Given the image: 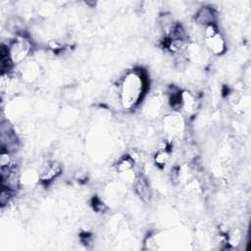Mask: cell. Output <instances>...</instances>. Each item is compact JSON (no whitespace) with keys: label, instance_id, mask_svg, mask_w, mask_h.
I'll use <instances>...</instances> for the list:
<instances>
[{"label":"cell","instance_id":"obj_1","mask_svg":"<svg viewBox=\"0 0 251 251\" xmlns=\"http://www.w3.org/2000/svg\"><path fill=\"white\" fill-rule=\"evenodd\" d=\"M146 90V78L140 71H130L120 84V102L122 106L130 110L135 108L143 98Z\"/></svg>","mask_w":251,"mask_h":251},{"label":"cell","instance_id":"obj_2","mask_svg":"<svg viewBox=\"0 0 251 251\" xmlns=\"http://www.w3.org/2000/svg\"><path fill=\"white\" fill-rule=\"evenodd\" d=\"M32 45L28 39L25 37H19L14 39L10 45H8L9 56L13 65L24 63L29 54L31 53Z\"/></svg>","mask_w":251,"mask_h":251},{"label":"cell","instance_id":"obj_3","mask_svg":"<svg viewBox=\"0 0 251 251\" xmlns=\"http://www.w3.org/2000/svg\"><path fill=\"white\" fill-rule=\"evenodd\" d=\"M62 173V166L57 161H49L42 166L38 178L43 183H49L56 179Z\"/></svg>","mask_w":251,"mask_h":251},{"label":"cell","instance_id":"obj_4","mask_svg":"<svg viewBox=\"0 0 251 251\" xmlns=\"http://www.w3.org/2000/svg\"><path fill=\"white\" fill-rule=\"evenodd\" d=\"M194 20L199 25L204 27L206 25L216 24L217 14L214 8L210 6H202L196 11Z\"/></svg>","mask_w":251,"mask_h":251},{"label":"cell","instance_id":"obj_5","mask_svg":"<svg viewBox=\"0 0 251 251\" xmlns=\"http://www.w3.org/2000/svg\"><path fill=\"white\" fill-rule=\"evenodd\" d=\"M204 40L209 51L215 56H221L226 51V42L220 31L211 37L205 38Z\"/></svg>","mask_w":251,"mask_h":251},{"label":"cell","instance_id":"obj_6","mask_svg":"<svg viewBox=\"0 0 251 251\" xmlns=\"http://www.w3.org/2000/svg\"><path fill=\"white\" fill-rule=\"evenodd\" d=\"M133 188L136 194L144 202H148L151 198V189L147 178L143 175H138L133 180Z\"/></svg>","mask_w":251,"mask_h":251},{"label":"cell","instance_id":"obj_7","mask_svg":"<svg viewBox=\"0 0 251 251\" xmlns=\"http://www.w3.org/2000/svg\"><path fill=\"white\" fill-rule=\"evenodd\" d=\"M134 167V160L131 156L127 155V156H124L123 158H121L118 163L115 165L116 168V172L118 174H126L128 172H131V170Z\"/></svg>","mask_w":251,"mask_h":251},{"label":"cell","instance_id":"obj_8","mask_svg":"<svg viewBox=\"0 0 251 251\" xmlns=\"http://www.w3.org/2000/svg\"><path fill=\"white\" fill-rule=\"evenodd\" d=\"M170 158V154L167 149H159L154 156V163L156 166L163 168L166 166Z\"/></svg>","mask_w":251,"mask_h":251},{"label":"cell","instance_id":"obj_9","mask_svg":"<svg viewBox=\"0 0 251 251\" xmlns=\"http://www.w3.org/2000/svg\"><path fill=\"white\" fill-rule=\"evenodd\" d=\"M93 208L95 211H97L98 213H104L107 210V206L100 200L95 199L93 202Z\"/></svg>","mask_w":251,"mask_h":251}]
</instances>
